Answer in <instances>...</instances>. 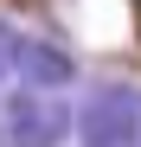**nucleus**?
Segmentation results:
<instances>
[{
    "mask_svg": "<svg viewBox=\"0 0 141 147\" xmlns=\"http://www.w3.org/2000/svg\"><path fill=\"white\" fill-rule=\"evenodd\" d=\"M13 70H19L32 90H58V83H70V58L58 51L52 38H13Z\"/></svg>",
    "mask_w": 141,
    "mask_h": 147,
    "instance_id": "obj_3",
    "label": "nucleus"
},
{
    "mask_svg": "<svg viewBox=\"0 0 141 147\" xmlns=\"http://www.w3.org/2000/svg\"><path fill=\"white\" fill-rule=\"evenodd\" d=\"M70 134V102H58L52 90H13L0 102V147H58Z\"/></svg>",
    "mask_w": 141,
    "mask_h": 147,
    "instance_id": "obj_1",
    "label": "nucleus"
},
{
    "mask_svg": "<svg viewBox=\"0 0 141 147\" xmlns=\"http://www.w3.org/2000/svg\"><path fill=\"white\" fill-rule=\"evenodd\" d=\"M13 38H19V32L7 26V19H0V77H7V70H13Z\"/></svg>",
    "mask_w": 141,
    "mask_h": 147,
    "instance_id": "obj_4",
    "label": "nucleus"
},
{
    "mask_svg": "<svg viewBox=\"0 0 141 147\" xmlns=\"http://www.w3.org/2000/svg\"><path fill=\"white\" fill-rule=\"evenodd\" d=\"M77 141L83 147H141V90L103 83L77 115Z\"/></svg>",
    "mask_w": 141,
    "mask_h": 147,
    "instance_id": "obj_2",
    "label": "nucleus"
}]
</instances>
